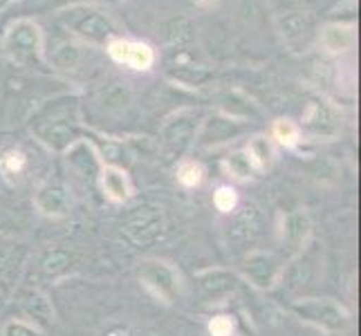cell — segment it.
<instances>
[{
  "label": "cell",
  "instance_id": "1",
  "mask_svg": "<svg viewBox=\"0 0 361 336\" xmlns=\"http://www.w3.org/2000/svg\"><path fill=\"white\" fill-rule=\"evenodd\" d=\"M164 213L155 204H140L130 209L121 220V233L133 247L148 249L153 247L164 233Z\"/></svg>",
  "mask_w": 361,
  "mask_h": 336
},
{
  "label": "cell",
  "instance_id": "2",
  "mask_svg": "<svg viewBox=\"0 0 361 336\" xmlns=\"http://www.w3.org/2000/svg\"><path fill=\"white\" fill-rule=\"evenodd\" d=\"M5 52L9 54L11 61L25 66V68H34L41 63V54H43V34L41 27L30 18H20L16 20L5 34L3 41Z\"/></svg>",
  "mask_w": 361,
  "mask_h": 336
},
{
  "label": "cell",
  "instance_id": "3",
  "mask_svg": "<svg viewBox=\"0 0 361 336\" xmlns=\"http://www.w3.org/2000/svg\"><path fill=\"white\" fill-rule=\"evenodd\" d=\"M292 312L301 321L310 323V325H314L323 332L339 334L348 328L345 309L334 301H314V298L298 301L292 305Z\"/></svg>",
  "mask_w": 361,
  "mask_h": 336
},
{
  "label": "cell",
  "instance_id": "4",
  "mask_svg": "<svg viewBox=\"0 0 361 336\" xmlns=\"http://www.w3.org/2000/svg\"><path fill=\"white\" fill-rule=\"evenodd\" d=\"M66 23L79 39L88 43H110L117 34L113 20L97 9H70Z\"/></svg>",
  "mask_w": 361,
  "mask_h": 336
},
{
  "label": "cell",
  "instance_id": "5",
  "mask_svg": "<svg viewBox=\"0 0 361 336\" xmlns=\"http://www.w3.org/2000/svg\"><path fill=\"white\" fill-rule=\"evenodd\" d=\"M140 278L157 298L166 303H176L182 292L180 273L169 263H161V260H144V263H140Z\"/></svg>",
  "mask_w": 361,
  "mask_h": 336
},
{
  "label": "cell",
  "instance_id": "6",
  "mask_svg": "<svg viewBox=\"0 0 361 336\" xmlns=\"http://www.w3.org/2000/svg\"><path fill=\"white\" fill-rule=\"evenodd\" d=\"M108 54L113 56L117 63L128 66L133 70H151L155 63V52L151 49V45H146V43L113 39L108 43Z\"/></svg>",
  "mask_w": 361,
  "mask_h": 336
},
{
  "label": "cell",
  "instance_id": "7",
  "mask_svg": "<svg viewBox=\"0 0 361 336\" xmlns=\"http://www.w3.org/2000/svg\"><path fill=\"white\" fill-rule=\"evenodd\" d=\"M195 132V117L193 115H178L176 119H171L164 132H161V144H164V153L169 157H180L186 146L191 144Z\"/></svg>",
  "mask_w": 361,
  "mask_h": 336
},
{
  "label": "cell",
  "instance_id": "8",
  "mask_svg": "<svg viewBox=\"0 0 361 336\" xmlns=\"http://www.w3.org/2000/svg\"><path fill=\"white\" fill-rule=\"evenodd\" d=\"M245 276L256 285L258 290H269L279 278V263L276 258L256 251L245 260Z\"/></svg>",
  "mask_w": 361,
  "mask_h": 336
},
{
  "label": "cell",
  "instance_id": "9",
  "mask_svg": "<svg viewBox=\"0 0 361 336\" xmlns=\"http://www.w3.org/2000/svg\"><path fill=\"white\" fill-rule=\"evenodd\" d=\"M339 112L326 101H314L305 115V128L317 137H332L339 132Z\"/></svg>",
  "mask_w": 361,
  "mask_h": 336
},
{
  "label": "cell",
  "instance_id": "10",
  "mask_svg": "<svg viewBox=\"0 0 361 336\" xmlns=\"http://www.w3.org/2000/svg\"><path fill=\"white\" fill-rule=\"evenodd\" d=\"M34 204L36 209L41 211L43 216L49 218H63L68 211H70V195L63 186L59 184H45L39 189L34 197Z\"/></svg>",
  "mask_w": 361,
  "mask_h": 336
},
{
  "label": "cell",
  "instance_id": "11",
  "mask_svg": "<svg viewBox=\"0 0 361 336\" xmlns=\"http://www.w3.org/2000/svg\"><path fill=\"white\" fill-rule=\"evenodd\" d=\"M197 282H200V290L209 301H220V298L229 296L238 285L235 276L227 269H207L197 273Z\"/></svg>",
  "mask_w": 361,
  "mask_h": 336
},
{
  "label": "cell",
  "instance_id": "12",
  "mask_svg": "<svg viewBox=\"0 0 361 336\" xmlns=\"http://www.w3.org/2000/svg\"><path fill=\"white\" fill-rule=\"evenodd\" d=\"M357 43V32L355 25H343V23H330L321 30V45L332 54H341L353 49Z\"/></svg>",
  "mask_w": 361,
  "mask_h": 336
},
{
  "label": "cell",
  "instance_id": "13",
  "mask_svg": "<svg viewBox=\"0 0 361 336\" xmlns=\"http://www.w3.org/2000/svg\"><path fill=\"white\" fill-rule=\"evenodd\" d=\"M310 231H312V222H310V216L305 211H292V213L285 216L283 220V242L290 249H301L305 244V240L310 238Z\"/></svg>",
  "mask_w": 361,
  "mask_h": 336
},
{
  "label": "cell",
  "instance_id": "14",
  "mask_svg": "<svg viewBox=\"0 0 361 336\" xmlns=\"http://www.w3.org/2000/svg\"><path fill=\"white\" fill-rule=\"evenodd\" d=\"M23 258H25V249L18 242L0 235V282L14 276L23 263Z\"/></svg>",
  "mask_w": 361,
  "mask_h": 336
},
{
  "label": "cell",
  "instance_id": "15",
  "mask_svg": "<svg viewBox=\"0 0 361 336\" xmlns=\"http://www.w3.org/2000/svg\"><path fill=\"white\" fill-rule=\"evenodd\" d=\"M102 186H104L106 195L115 202H126L130 197V184H128L126 173L121 168L106 166L102 173Z\"/></svg>",
  "mask_w": 361,
  "mask_h": 336
},
{
  "label": "cell",
  "instance_id": "16",
  "mask_svg": "<svg viewBox=\"0 0 361 336\" xmlns=\"http://www.w3.org/2000/svg\"><path fill=\"white\" fill-rule=\"evenodd\" d=\"M23 312L34 321L36 328L49 325L52 318H54L52 305H49V301L41 292H27L23 296Z\"/></svg>",
  "mask_w": 361,
  "mask_h": 336
},
{
  "label": "cell",
  "instance_id": "17",
  "mask_svg": "<svg viewBox=\"0 0 361 336\" xmlns=\"http://www.w3.org/2000/svg\"><path fill=\"white\" fill-rule=\"evenodd\" d=\"M41 142L47 144L49 148H56V151H63L68 148L74 139H77V128L72 123L66 121H56V123H49V126L39 130Z\"/></svg>",
  "mask_w": 361,
  "mask_h": 336
},
{
  "label": "cell",
  "instance_id": "18",
  "mask_svg": "<svg viewBox=\"0 0 361 336\" xmlns=\"http://www.w3.org/2000/svg\"><path fill=\"white\" fill-rule=\"evenodd\" d=\"M233 238L238 240H252L260 233V213L256 206H245L243 211L235 213L233 227H231Z\"/></svg>",
  "mask_w": 361,
  "mask_h": 336
},
{
  "label": "cell",
  "instance_id": "19",
  "mask_svg": "<svg viewBox=\"0 0 361 336\" xmlns=\"http://www.w3.org/2000/svg\"><path fill=\"white\" fill-rule=\"evenodd\" d=\"M161 34H164V41L171 47H184V45L193 43V25L184 16H176V18L166 20Z\"/></svg>",
  "mask_w": 361,
  "mask_h": 336
},
{
  "label": "cell",
  "instance_id": "20",
  "mask_svg": "<svg viewBox=\"0 0 361 336\" xmlns=\"http://www.w3.org/2000/svg\"><path fill=\"white\" fill-rule=\"evenodd\" d=\"M245 153H247L249 161H252L256 170H265L271 164L274 148H271L267 137H254V139L249 142V146L245 148Z\"/></svg>",
  "mask_w": 361,
  "mask_h": 336
},
{
  "label": "cell",
  "instance_id": "21",
  "mask_svg": "<svg viewBox=\"0 0 361 336\" xmlns=\"http://www.w3.org/2000/svg\"><path fill=\"white\" fill-rule=\"evenodd\" d=\"M81 47L77 43H61L56 49H54V54H52V63L59 68V70H74L79 63H81Z\"/></svg>",
  "mask_w": 361,
  "mask_h": 336
},
{
  "label": "cell",
  "instance_id": "22",
  "mask_svg": "<svg viewBox=\"0 0 361 336\" xmlns=\"http://www.w3.org/2000/svg\"><path fill=\"white\" fill-rule=\"evenodd\" d=\"M25 168H27V157H25V153L18 151V148H9V151H5L3 157H0V170H3V175L7 180L20 178Z\"/></svg>",
  "mask_w": 361,
  "mask_h": 336
},
{
  "label": "cell",
  "instance_id": "23",
  "mask_svg": "<svg viewBox=\"0 0 361 336\" xmlns=\"http://www.w3.org/2000/svg\"><path fill=\"white\" fill-rule=\"evenodd\" d=\"M271 135H274V139H276L285 148L296 146L298 137H301V132H298V126H296L294 121H290V119H279L276 123H274Z\"/></svg>",
  "mask_w": 361,
  "mask_h": 336
},
{
  "label": "cell",
  "instance_id": "24",
  "mask_svg": "<svg viewBox=\"0 0 361 336\" xmlns=\"http://www.w3.org/2000/svg\"><path fill=\"white\" fill-rule=\"evenodd\" d=\"M204 180V168L197 164V161H184L178 168V182L186 189H193Z\"/></svg>",
  "mask_w": 361,
  "mask_h": 336
},
{
  "label": "cell",
  "instance_id": "25",
  "mask_svg": "<svg viewBox=\"0 0 361 336\" xmlns=\"http://www.w3.org/2000/svg\"><path fill=\"white\" fill-rule=\"evenodd\" d=\"M70 269V256L66 251H49L45 258H43V271L47 276H59V273H63Z\"/></svg>",
  "mask_w": 361,
  "mask_h": 336
},
{
  "label": "cell",
  "instance_id": "26",
  "mask_svg": "<svg viewBox=\"0 0 361 336\" xmlns=\"http://www.w3.org/2000/svg\"><path fill=\"white\" fill-rule=\"evenodd\" d=\"M227 166H229V170H231V175L240 178V180L249 178V175H252V173L256 170L252 161H249V157H247L245 151L233 153V155L229 157V161H227Z\"/></svg>",
  "mask_w": 361,
  "mask_h": 336
},
{
  "label": "cell",
  "instance_id": "27",
  "mask_svg": "<svg viewBox=\"0 0 361 336\" xmlns=\"http://www.w3.org/2000/svg\"><path fill=\"white\" fill-rule=\"evenodd\" d=\"M214 204L220 213H231L235 204H238V195H235L231 186H220V189L214 193Z\"/></svg>",
  "mask_w": 361,
  "mask_h": 336
},
{
  "label": "cell",
  "instance_id": "28",
  "mask_svg": "<svg viewBox=\"0 0 361 336\" xmlns=\"http://www.w3.org/2000/svg\"><path fill=\"white\" fill-rule=\"evenodd\" d=\"M3 336H41V330L27 321H7Z\"/></svg>",
  "mask_w": 361,
  "mask_h": 336
},
{
  "label": "cell",
  "instance_id": "29",
  "mask_svg": "<svg viewBox=\"0 0 361 336\" xmlns=\"http://www.w3.org/2000/svg\"><path fill=\"white\" fill-rule=\"evenodd\" d=\"M211 336H231L233 334V321L229 316H214L209 323Z\"/></svg>",
  "mask_w": 361,
  "mask_h": 336
},
{
  "label": "cell",
  "instance_id": "30",
  "mask_svg": "<svg viewBox=\"0 0 361 336\" xmlns=\"http://www.w3.org/2000/svg\"><path fill=\"white\" fill-rule=\"evenodd\" d=\"M108 336H135V334H128V332L119 330V332H113V334H108Z\"/></svg>",
  "mask_w": 361,
  "mask_h": 336
},
{
  "label": "cell",
  "instance_id": "31",
  "mask_svg": "<svg viewBox=\"0 0 361 336\" xmlns=\"http://www.w3.org/2000/svg\"><path fill=\"white\" fill-rule=\"evenodd\" d=\"M202 3H216V0H202Z\"/></svg>",
  "mask_w": 361,
  "mask_h": 336
}]
</instances>
